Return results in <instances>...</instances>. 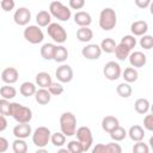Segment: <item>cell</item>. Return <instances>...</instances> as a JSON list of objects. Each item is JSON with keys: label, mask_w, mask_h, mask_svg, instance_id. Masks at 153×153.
<instances>
[{"label": "cell", "mask_w": 153, "mask_h": 153, "mask_svg": "<svg viewBox=\"0 0 153 153\" xmlns=\"http://www.w3.org/2000/svg\"><path fill=\"white\" fill-rule=\"evenodd\" d=\"M128 59H129V63L133 68H141L147 62V56L142 51H139V50L130 53Z\"/></svg>", "instance_id": "14"}, {"label": "cell", "mask_w": 153, "mask_h": 153, "mask_svg": "<svg viewBox=\"0 0 153 153\" xmlns=\"http://www.w3.org/2000/svg\"><path fill=\"white\" fill-rule=\"evenodd\" d=\"M56 153H69V151H68L67 148H60Z\"/></svg>", "instance_id": "50"}, {"label": "cell", "mask_w": 153, "mask_h": 153, "mask_svg": "<svg viewBox=\"0 0 153 153\" xmlns=\"http://www.w3.org/2000/svg\"><path fill=\"white\" fill-rule=\"evenodd\" d=\"M120 126V121L117 117L115 116H105L103 120H102V128L104 131L106 133H111L112 130H115L117 127Z\"/></svg>", "instance_id": "18"}, {"label": "cell", "mask_w": 153, "mask_h": 153, "mask_svg": "<svg viewBox=\"0 0 153 153\" xmlns=\"http://www.w3.org/2000/svg\"><path fill=\"white\" fill-rule=\"evenodd\" d=\"M122 78L124 79V82H128V84L135 82V81L137 80V78H139V73H137V71H136L135 68L128 67V68H126V69L123 71Z\"/></svg>", "instance_id": "29"}, {"label": "cell", "mask_w": 153, "mask_h": 153, "mask_svg": "<svg viewBox=\"0 0 153 153\" xmlns=\"http://www.w3.org/2000/svg\"><path fill=\"white\" fill-rule=\"evenodd\" d=\"M115 55H116V57L118 59V60H121V61H124L126 59H128V56H129V54H130V50L128 49V48H126L123 44H117L116 45V48H115Z\"/></svg>", "instance_id": "34"}, {"label": "cell", "mask_w": 153, "mask_h": 153, "mask_svg": "<svg viewBox=\"0 0 153 153\" xmlns=\"http://www.w3.org/2000/svg\"><path fill=\"white\" fill-rule=\"evenodd\" d=\"M0 115L11 116V103L7 99H0Z\"/></svg>", "instance_id": "39"}, {"label": "cell", "mask_w": 153, "mask_h": 153, "mask_svg": "<svg viewBox=\"0 0 153 153\" xmlns=\"http://www.w3.org/2000/svg\"><path fill=\"white\" fill-rule=\"evenodd\" d=\"M116 45H117V44H116L115 39L108 37V38H104V39L100 42V45H99V47H100L102 51H105V53H108V54H111V53L115 51Z\"/></svg>", "instance_id": "31"}, {"label": "cell", "mask_w": 153, "mask_h": 153, "mask_svg": "<svg viewBox=\"0 0 153 153\" xmlns=\"http://www.w3.org/2000/svg\"><path fill=\"white\" fill-rule=\"evenodd\" d=\"M7 120H6V117L5 116H2V115H0V133L1 131H4L6 128H7Z\"/></svg>", "instance_id": "48"}, {"label": "cell", "mask_w": 153, "mask_h": 153, "mask_svg": "<svg viewBox=\"0 0 153 153\" xmlns=\"http://www.w3.org/2000/svg\"><path fill=\"white\" fill-rule=\"evenodd\" d=\"M8 141L6 137L4 136H0V153H5L7 149H8Z\"/></svg>", "instance_id": "46"}, {"label": "cell", "mask_w": 153, "mask_h": 153, "mask_svg": "<svg viewBox=\"0 0 153 153\" xmlns=\"http://www.w3.org/2000/svg\"><path fill=\"white\" fill-rule=\"evenodd\" d=\"M60 129L65 136H73L76 131V117L73 112L66 111L60 116Z\"/></svg>", "instance_id": "1"}, {"label": "cell", "mask_w": 153, "mask_h": 153, "mask_svg": "<svg viewBox=\"0 0 153 153\" xmlns=\"http://www.w3.org/2000/svg\"><path fill=\"white\" fill-rule=\"evenodd\" d=\"M69 7L72 10H81L85 6V1L84 0H69Z\"/></svg>", "instance_id": "45"}, {"label": "cell", "mask_w": 153, "mask_h": 153, "mask_svg": "<svg viewBox=\"0 0 153 153\" xmlns=\"http://www.w3.org/2000/svg\"><path fill=\"white\" fill-rule=\"evenodd\" d=\"M56 45L53 43H44L41 48V56L44 60H53L54 59V53H55Z\"/></svg>", "instance_id": "24"}, {"label": "cell", "mask_w": 153, "mask_h": 153, "mask_svg": "<svg viewBox=\"0 0 153 153\" xmlns=\"http://www.w3.org/2000/svg\"><path fill=\"white\" fill-rule=\"evenodd\" d=\"M36 91H37L36 90V85L33 82H30V81L23 82L20 85V87H19V92L24 97H31V96H33L36 93Z\"/></svg>", "instance_id": "27"}, {"label": "cell", "mask_w": 153, "mask_h": 153, "mask_svg": "<svg viewBox=\"0 0 153 153\" xmlns=\"http://www.w3.org/2000/svg\"><path fill=\"white\" fill-rule=\"evenodd\" d=\"M117 24V14L111 7H105L99 14V26L104 31L112 30Z\"/></svg>", "instance_id": "2"}, {"label": "cell", "mask_w": 153, "mask_h": 153, "mask_svg": "<svg viewBox=\"0 0 153 153\" xmlns=\"http://www.w3.org/2000/svg\"><path fill=\"white\" fill-rule=\"evenodd\" d=\"M121 44H123L126 48H128L129 50L134 49L135 45H136V38L133 36V35H126L121 38Z\"/></svg>", "instance_id": "37"}, {"label": "cell", "mask_w": 153, "mask_h": 153, "mask_svg": "<svg viewBox=\"0 0 153 153\" xmlns=\"http://www.w3.org/2000/svg\"><path fill=\"white\" fill-rule=\"evenodd\" d=\"M47 32L50 36V38L59 44H62L67 41V32L65 27L57 23H50L47 26Z\"/></svg>", "instance_id": "6"}, {"label": "cell", "mask_w": 153, "mask_h": 153, "mask_svg": "<svg viewBox=\"0 0 153 153\" xmlns=\"http://www.w3.org/2000/svg\"><path fill=\"white\" fill-rule=\"evenodd\" d=\"M13 20L19 26H25L31 20V12L26 7H19L13 14Z\"/></svg>", "instance_id": "11"}, {"label": "cell", "mask_w": 153, "mask_h": 153, "mask_svg": "<svg viewBox=\"0 0 153 153\" xmlns=\"http://www.w3.org/2000/svg\"><path fill=\"white\" fill-rule=\"evenodd\" d=\"M133 153H149V147L143 141H139L133 146Z\"/></svg>", "instance_id": "42"}, {"label": "cell", "mask_w": 153, "mask_h": 153, "mask_svg": "<svg viewBox=\"0 0 153 153\" xmlns=\"http://www.w3.org/2000/svg\"><path fill=\"white\" fill-rule=\"evenodd\" d=\"M48 91L51 96H60L63 92V86L61 82H51L50 86L48 87Z\"/></svg>", "instance_id": "41"}, {"label": "cell", "mask_w": 153, "mask_h": 153, "mask_svg": "<svg viewBox=\"0 0 153 153\" xmlns=\"http://www.w3.org/2000/svg\"><path fill=\"white\" fill-rule=\"evenodd\" d=\"M140 45H141V48H143L146 50L152 49V47H153V37L151 35H143L140 38Z\"/></svg>", "instance_id": "40"}, {"label": "cell", "mask_w": 153, "mask_h": 153, "mask_svg": "<svg viewBox=\"0 0 153 153\" xmlns=\"http://www.w3.org/2000/svg\"><path fill=\"white\" fill-rule=\"evenodd\" d=\"M91 153H122V147L117 142L96 143Z\"/></svg>", "instance_id": "10"}, {"label": "cell", "mask_w": 153, "mask_h": 153, "mask_svg": "<svg viewBox=\"0 0 153 153\" xmlns=\"http://www.w3.org/2000/svg\"><path fill=\"white\" fill-rule=\"evenodd\" d=\"M51 22V16L48 11H39L37 14H36V23H37V26L39 27H45L50 24Z\"/></svg>", "instance_id": "23"}, {"label": "cell", "mask_w": 153, "mask_h": 153, "mask_svg": "<svg viewBox=\"0 0 153 153\" xmlns=\"http://www.w3.org/2000/svg\"><path fill=\"white\" fill-rule=\"evenodd\" d=\"M126 136H127V131H126V129L122 128L121 126H118L115 130H112V131L110 133V137H111L115 142H118V141L124 140Z\"/></svg>", "instance_id": "35"}, {"label": "cell", "mask_w": 153, "mask_h": 153, "mask_svg": "<svg viewBox=\"0 0 153 153\" xmlns=\"http://www.w3.org/2000/svg\"><path fill=\"white\" fill-rule=\"evenodd\" d=\"M49 13H50V16L55 17L56 19H59L61 22L69 20V18L72 16L71 10L67 6H65L61 1H51L49 5Z\"/></svg>", "instance_id": "4"}, {"label": "cell", "mask_w": 153, "mask_h": 153, "mask_svg": "<svg viewBox=\"0 0 153 153\" xmlns=\"http://www.w3.org/2000/svg\"><path fill=\"white\" fill-rule=\"evenodd\" d=\"M130 30L133 36H143L146 35L147 30H148V24L145 20H136L130 25Z\"/></svg>", "instance_id": "20"}, {"label": "cell", "mask_w": 153, "mask_h": 153, "mask_svg": "<svg viewBox=\"0 0 153 153\" xmlns=\"http://www.w3.org/2000/svg\"><path fill=\"white\" fill-rule=\"evenodd\" d=\"M149 100L147 98H139L135 100V104H134V109L137 114H147L148 110H149Z\"/></svg>", "instance_id": "25"}, {"label": "cell", "mask_w": 153, "mask_h": 153, "mask_svg": "<svg viewBox=\"0 0 153 153\" xmlns=\"http://www.w3.org/2000/svg\"><path fill=\"white\" fill-rule=\"evenodd\" d=\"M143 128L148 131L153 130V115H146L143 118Z\"/></svg>", "instance_id": "44"}, {"label": "cell", "mask_w": 153, "mask_h": 153, "mask_svg": "<svg viewBox=\"0 0 153 153\" xmlns=\"http://www.w3.org/2000/svg\"><path fill=\"white\" fill-rule=\"evenodd\" d=\"M81 54L87 60H97L102 55V49L98 44H87L81 49Z\"/></svg>", "instance_id": "13"}, {"label": "cell", "mask_w": 153, "mask_h": 153, "mask_svg": "<svg viewBox=\"0 0 153 153\" xmlns=\"http://www.w3.org/2000/svg\"><path fill=\"white\" fill-rule=\"evenodd\" d=\"M35 99H36V102H37L38 104L45 105V104H48V103L50 102L51 94L49 93V91H48L47 88H39V90H37L36 93H35Z\"/></svg>", "instance_id": "22"}, {"label": "cell", "mask_w": 153, "mask_h": 153, "mask_svg": "<svg viewBox=\"0 0 153 153\" xmlns=\"http://www.w3.org/2000/svg\"><path fill=\"white\" fill-rule=\"evenodd\" d=\"M116 92L122 98H129L131 96V93H133V88L128 82H121L120 85H117Z\"/></svg>", "instance_id": "30"}, {"label": "cell", "mask_w": 153, "mask_h": 153, "mask_svg": "<svg viewBox=\"0 0 153 153\" xmlns=\"http://www.w3.org/2000/svg\"><path fill=\"white\" fill-rule=\"evenodd\" d=\"M0 6H1V8H2L5 12H10V11H12V10L14 8L16 4H14L13 0H2V1L0 2Z\"/></svg>", "instance_id": "43"}, {"label": "cell", "mask_w": 153, "mask_h": 153, "mask_svg": "<svg viewBox=\"0 0 153 153\" xmlns=\"http://www.w3.org/2000/svg\"><path fill=\"white\" fill-rule=\"evenodd\" d=\"M11 116L18 123H29L32 118V111L19 103H11Z\"/></svg>", "instance_id": "3"}, {"label": "cell", "mask_w": 153, "mask_h": 153, "mask_svg": "<svg viewBox=\"0 0 153 153\" xmlns=\"http://www.w3.org/2000/svg\"><path fill=\"white\" fill-rule=\"evenodd\" d=\"M51 82H53V80H51V76H50L49 73H47V72L37 73V75H36V84L41 88H47L48 90V87L50 86Z\"/></svg>", "instance_id": "21"}, {"label": "cell", "mask_w": 153, "mask_h": 153, "mask_svg": "<svg viewBox=\"0 0 153 153\" xmlns=\"http://www.w3.org/2000/svg\"><path fill=\"white\" fill-rule=\"evenodd\" d=\"M76 38L80 42H90L93 38V31L90 27H79L76 31Z\"/></svg>", "instance_id": "26"}, {"label": "cell", "mask_w": 153, "mask_h": 153, "mask_svg": "<svg viewBox=\"0 0 153 153\" xmlns=\"http://www.w3.org/2000/svg\"><path fill=\"white\" fill-rule=\"evenodd\" d=\"M68 57V50L66 47L63 45H56L55 48V53H54V61L55 62H65Z\"/></svg>", "instance_id": "28"}, {"label": "cell", "mask_w": 153, "mask_h": 153, "mask_svg": "<svg viewBox=\"0 0 153 153\" xmlns=\"http://www.w3.org/2000/svg\"><path fill=\"white\" fill-rule=\"evenodd\" d=\"M18 78H19V73L14 67H7L1 73V80L7 85L17 82Z\"/></svg>", "instance_id": "15"}, {"label": "cell", "mask_w": 153, "mask_h": 153, "mask_svg": "<svg viewBox=\"0 0 153 153\" xmlns=\"http://www.w3.org/2000/svg\"><path fill=\"white\" fill-rule=\"evenodd\" d=\"M12 149L14 153H27V143L23 139H16L12 142Z\"/></svg>", "instance_id": "33"}, {"label": "cell", "mask_w": 153, "mask_h": 153, "mask_svg": "<svg viewBox=\"0 0 153 153\" xmlns=\"http://www.w3.org/2000/svg\"><path fill=\"white\" fill-rule=\"evenodd\" d=\"M50 141L54 146L56 147H62L65 143H66V136L61 133V131H56L54 134H51L50 136Z\"/></svg>", "instance_id": "36"}, {"label": "cell", "mask_w": 153, "mask_h": 153, "mask_svg": "<svg viewBox=\"0 0 153 153\" xmlns=\"http://www.w3.org/2000/svg\"><path fill=\"white\" fill-rule=\"evenodd\" d=\"M35 153H49V152H48L45 148H38V149H37Z\"/></svg>", "instance_id": "49"}, {"label": "cell", "mask_w": 153, "mask_h": 153, "mask_svg": "<svg viewBox=\"0 0 153 153\" xmlns=\"http://www.w3.org/2000/svg\"><path fill=\"white\" fill-rule=\"evenodd\" d=\"M50 136H51V133L49 128L42 126V127L36 128L35 131L32 133V142L38 148H44L50 141Z\"/></svg>", "instance_id": "5"}, {"label": "cell", "mask_w": 153, "mask_h": 153, "mask_svg": "<svg viewBox=\"0 0 153 153\" xmlns=\"http://www.w3.org/2000/svg\"><path fill=\"white\" fill-rule=\"evenodd\" d=\"M75 135H76V140L81 143L82 148H84V152L88 151L93 143V135H92V131L88 127H79L75 131Z\"/></svg>", "instance_id": "8"}, {"label": "cell", "mask_w": 153, "mask_h": 153, "mask_svg": "<svg viewBox=\"0 0 153 153\" xmlns=\"http://www.w3.org/2000/svg\"><path fill=\"white\" fill-rule=\"evenodd\" d=\"M127 135L130 137V140L135 141V142H139V141H142L145 139V130L139 124H134L129 128Z\"/></svg>", "instance_id": "19"}, {"label": "cell", "mask_w": 153, "mask_h": 153, "mask_svg": "<svg viewBox=\"0 0 153 153\" xmlns=\"http://www.w3.org/2000/svg\"><path fill=\"white\" fill-rule=\"evenodd\" d=\"M0 96L2 97V99H12L17 96V90L13 87V86H10V85H5V86H1L0 87Z\"/></svg>", "instance_id": "32"}, {"label": "cell", "mask_w": 153, "mask_h": 153, "mask_svg": "<svg viewBox=\"0 0 153 153\" xmlns=\"http://www.w3.org/2000/svg\"><path fill=\"white\" fill-rule=\"evenodd\" d=\"M32 134V129L31 126L29 123H18L14 128H13V135L16 136V139H26Z\"/></svg>", "instance_id": "16"}, {"label": "cell", "mask_w": 153, "mask_h": 153, "mask_svg": "<svg viewBox=\"0 0 153 153\" xmlns=\"http://www.w3.org/2000/svg\"><path fill=\"white\" fill-rule=\"evenodd\" d=\"M135 5L140 8H146L151 5V0H135Z\"/></svg>", "instance_id": "47"}, {"label": "cell", "mask_w": 153, "mask_h": 153, "mask_svg": "<svg viewBox=\"0 0 153 153\" xmlns=\"http://www.w3.org/2000/svg\"><path fill=\"white\" fill-rule=\"evenodd\" d=\"M103 73H104V76L108 79V80H117L121 74H122V69H121V66L115 62V61H109L105 63L104 66V69H103Z\"/></svg>", "instance_id": "9"}, {"label": "cell", "mask_w": 153, "mask_h": 153, "mask_svg": "<svg viewBox=\"0 0 153 153\" xmlns=\"http://www.w3.org/2000/svg\"><path fill=\"white\" fill-rule=\"evenodd\" d=\"M74 22L80 27H88V25L92 23V17L88 12L85 11H78L74 14Z\"/></svg>", "instance_id": "17"}, {"label": "cell", "mask_w": 153, "mask_h": 153, "mask_svg": "<svg viewBox=\"0 0 153 153\" xmlns=\"http://www.w3.org/2000/svg\"><path fill=\"white\" fill-rule=\"evenodd\" d=\"M24 38L31 44H38L44 39V33L42 29L37 25H29L24 29Z\"/></svg>", "instance_id": "7"}, {"label": "cell", "mask_w": 153, "mask_h": 153, "mask_svg": "<svg viewBox=\"0 0 153 153\" xmlns=\"http://www.w3.org/2000/svg\"><path fill=\"white\" fill-rule=\"evenodd\" d=\"M67 149L69 151V153H84V148L78 140L69 141L67 143Z\"/></svg>", "instance_id": "38"}, {"label": "cell", "mask_w": 153, "mask_h": 153, "mask_svg": "<svg viewBox=\"0 0 153 153\" xmlns=\"http://www.w3.org/2000/svg\"><path fill=\"white\" fill-rule=\"evenodd\" d=\"M55 75L60 82H69L73 79V69L69 65H61L55 71Z\"/></svg>", "instance_id": "12"}]
</instances>
